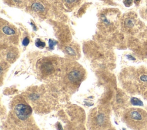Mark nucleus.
<instances>
[{
	"label": "nucleus",
	"instance_id": "nucleus-18",
	"mask_svg": "<svg viewBox=\"0 0 147 130\" xmlns=\"http://www.w3.org/2000/svg\"><path fill=\"white\" fill-rule=\"evenodd\" d=\"M29 42V39L26 37V38H25L24 39V40H23V42H22V44H23L24 46H27V45L28 44Z\"/></svg>",
	"mask_w": 147,
	"mask_h": 130
},
{
	"label": "nucleus",
	"instance_id": "nucleus-14",
	"mask_svg": "<svg viewBox=\"0 0 147 130\" xmlns=\"http://www.w3.org/2000/svg\"><path fill=\"white\" fill-rule=\"evenodd\" d=\"M123 27L127 29H130L134 26V23L133 21V19L130 17H126L125 18L123 21Z\"/></svg>",
	"mask_w": 147,
	"mask_h": 130
},
{
	"label": "nucleus",
	"instance_id": "nucleus-3",
	"mask_svg": "<svg viewBox=\"0 0 147 130\" xmlns=\"http://www.w3.org/2000/svg\"><path fill=\"white\" fill-rule=\"evenodd\" d=\"M86 72L83 67L71 60H61L59 78L64 89L74 92L85 79Z\"/></svg>",
	"mask_w": 147,
	"mask_h": 130
},
{
	"label": "nucleus",
	"instance_id": "nucleus-20",
	"mask_svg": "<svg viewBox=\"0 0 147 130\" xmlns=\"http://www.w3.org/2000/svg\"><path fill=\"white\" fill-rule=\"evenodd\" d=\"M139 1H140V0H134V2H135V3H137V2H138Z\"/></svg>",
	"mask_w": 147,
	"mask_h": 130
},
{
	"label": "nucleus",
	"instance_id": "nucleus-15",
	"mask_svg": "<svg viewBox=\"0 0 147 130\" xmlns=\"http://www.w3.org/2000/svg\"><path fill=\"white\" fill-rule=\"evenodd\" d=\"M35 44L37 47H38L40 48H42L45 46V43L44 42L41 40L39 39H37L36 40Z\"/></svg>",
	"mask_w": 147,
	"mask_h": 130
},
{
	"label": "nucleus",
	"instance_id": "nucleus-13",
	"mask_svg": "<svg viewBox=\"0 0 147 130\" xmlns=\"http://www.w3.org/2000/svg\"><path fill=\"white\" fill-rule=\"evenodd\" d=\"M29 0H4V2L11 6L22 8L26 7Z\"/></svg>",
	"mask_w": 147,
	"mask_h": 130
},
{
	"label": "nucleus",
	"instance_id": "nucleus-6",
	"mask_svg": "<svg viewBox=\"0 0 147 130\" xmlns=\"http://www.w3.org/2000/svg\"><path fill=\"white\" fill-rule=\"evenodd\" d=\"M88 120L91 130H104L110 124L109 112L104 107H96L91 111Z\"/></svg>",
	"mask_w": 147,
	"mask_h": 130
},
{
	"label": "nucleus",
	"instance_id": "nucleus-5",
	"mask_svg": "<svg viewBox=\"0 0 147 130\" xmlns=\"http://www.w3.org/2000/svg\"><path fill=\"white\" fill-rule=\"evenodd\" d=\"M61 64V61H59L55 58H44L37 63V72L43 79L59 77Z\"/></svg>",
	"mask_w": 147,
	"mask_h": 130
},
{
	"label": "nucleus",
	"instance_id": "nucleus-1",
	"mask_svg": "<svg viewBox=\"0 0 147 130\" xmlns=\"http://www.w3.org/2000/svg\"><path fill=\"white\" fill-rule=\"evenodd\" d=\"M32 109L23 95L16 96L10 105L8 115L9 124L16 130H32L35 127Z\"/></svg>",
	"mask_w": 147,
	"mask_h": 130
},
{
	"label": "nucleus",
	"instance_id": "nucleus-4",
	"mask_svg": "<svg viewBox=\"0 0 147 130\" xmlns=\"http://www.w3.org/2000/svg\"><path fill=\"white\" fill-rule=\"evenodd\" d=\"M123 120L128 127L134 130H143L147 126V112L138 108L126 109Z\"/></svg>",
	"mask_w": 147,
	"mask_h": 130
},
{
	"label": "nucleus",
	"instance_id": "nucleus-8",
	"mask_svg": "<svg viewBox=\"0 0 147 130\" xmlns=\"http://www.w3.org/2000/svg\"><path fill=\"white\" fill-rule=\"evenodd\" d=\"M26 8L31 14L45 18L49 10V5L45 0H29Z\"/></svg>",
	"mask_w": 147,
	"mask_h": 130
},
{
	"label": "nucleus",
	"instance_id": "nucleus-16",
	"mask_svg": "<svg viewBox=\"0 0 147 130\" xmlns=\"http://www.w3.org/2000/svg\"><path fill=\"white\" fill-rule=\"evenodd\" d=\"M132 2H133V0H124L123 1V3L125 4V5L126 6L129 7L131 5Z\"/></svg>",
	"mask_w": 147,
	"mask_h": 130
},
{
	"label": "nucleus",
	"instance_id": "nucleus-17",
	"mask_svg": "<svg viewBox=\"0 0 147 130\" xmlns=\"http://www.w3.org/2000/svg\"><path fill=\"white\" fill-rule=\"evenodd\" d=\"M140 80L141 82H147V75H141V76L140 77Z\"/></svg>",
	"mask_w": 147,
	"mask_h": 130
},
{
	"label": "nucleus",
	"instance_id": "nucleus-10",
	"mask_svg": "<svg viewBox=\"0 0 147 130\" xmlns=\"http://www.w3.org/2000/svg\"><path fill=\"white\" fill-rule=\"evenodd\" d=\"M18 50L14 46H9L1 52V58L4 59V61L9 63H13L18 58Z\"/></svg>",
	"mask_w": 147,
	"mask_h": 130
},
{
	"label": "nucleus",
	"instance_id": "nucleus-7",
	"mask_svg": "<svg viewBox=\"0 0 147 130\" xmlns=\"http://www.w3.org/2000/svg\"><path fill=\"white\" fill-rule=\"evenodd\" d=\"M1 39L6 43H16L18 40L16 27L2 19H1Z\"/></svg>",
	"mask_w": 147,
	"mask_h": 130
},
{
	"label": "nucleus",
	"instance_id": "nucleus-2",
	"mask_svg": "<svg viewBox=\"0 0 147 130\" xmlns=\"http://www.w3.org/2000/svg\"><path fill=\"white\" fill-rule=\"evenodd\" d=\"M23 96L32 109L39 113L51 112L55 108L57 102L56 95L45 86L30 87L23 94Z\"/></svg>",
	"mask_w": 147,
	"mask_h": 130
},
{
	"label": "nucleus",
	"instance_id": "nucleus-19",
	"mask_svg": "<svg viewBox=\"0 0 147 130\" xmlns=\"http://www.w3.org/2000/svg\"><path fill=\"white\" fill-rule=\"evenodd\" d=\"M56 42L55 41H53L52 40H49V46H50V47L52 48L53 46H54V44H55Z\"/></svg>",
	"mask_w": 147,
	"mask_h": 130
},
{
	"label": "nucleus",
	"instance_id": "nucleus-11",
	"mask_svg": "<svg viewBox=\"0 0 147 130\" xmlns=\"http://www.w3.org/2000/svg\"><path fill=\"white\" fill-rule=\"evenodd\" d=\"M63 51L68 56L73 59L78 58L79 55V46L74 43L65 45L63 47Z\"/></svg>",
	"mask_w": 147,
	"mask_h": 130
},
{
	"label": "nucleus",
	"instance_id": "nucleus-9",
	"mask_svg": "<svg viewBox=\"0 0 147 130\" xmlns=\"http://www.w3.org/2000/svg\"><path fill=\"white\" fill-rule=\"evenodd\" d=\"M114 11L111 9H106L103 10L99 17V27L105 32L111 31L115 26Z\"/></svg>",
	"mask_w": 147,
	"mask_h": 130
},
{
	"label": "nucleus",
	"instance_id": "nucleus-12",
	"mask_svg": "<svg viewBox=\"0 0 147 130\" xmlns=\"http://www.w3.org/2000/svg\"><path fill=\"white\" fill-rule=\"evenodd\" d=\"M61 7L66 11H72L81 2L82 0H59Z\"/></svg>",
	"mask_w": 147,
	"mask_h": 130
}]
</instances>
